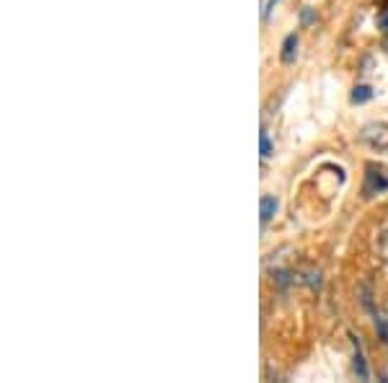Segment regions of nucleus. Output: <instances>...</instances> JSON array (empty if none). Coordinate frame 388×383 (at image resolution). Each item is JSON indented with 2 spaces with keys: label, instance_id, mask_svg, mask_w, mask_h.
<instances>
[{
  "label": "nucleus",
  "instance_id": "obj_3",
  "mask_svg": "<svg viewBox=\"0 0 388 383\" xmlns=\"http://www.w3.org/2000/svg\"><path fill=\"white\" fill-rule=\"evenodd\" d=\"M352 347H355V373L360 381H368L370 373H368V365H365V355H363V347L357 342V337H352Z\"/></svg>",
  "mask_w": 388,
  "mask_h": 383
},
{
  "label": "nucleus",
  "instance_id": "obj_8",
  "mask_svg": "<svg viewBox=\"0 0 388 383\" xmlns=\"http://www.w3.org/2000/svg\"><path fill=\"white\" fill-rule=\"evenodd\" d=\"M259 145H262V158H270L272 156V140L267 132H262V137H259Z\"/></svg>",
  "mask_w": 388,
  "mask_h": 383
},
{
  "label": "nucleus",
  "instance_id": "obj_6",
  "mask_svg": "<svg viewBox=\"0 0 388 383\" xmlns=\"http://www.w3.org/2000/svg\"><path fill=\"white\" fill-rule=\"evenodd\" d=\"M275 213H277V200L275 197H262V223H270Z\"/></svg>",
  "mask_w": 388,
  "mask_h": 383
},
{
  "label": "nucleus",
  "instance_id": "obj_2",
  "mask_svg": "<svg viewBox=\"0 0 388 383\" xmlns=\"http://www.w3.org/2000/svg\"><path fill=\"white\" fill-rule=\"evenodd\" d=\"M388 189V179L375 168H368V182H365V194L373 197V194H380V192Z\"/></svg>",
  "mask_w": 388,
  "mask_h": 383
},
{
  "label": "nucleus",
  "instance_id": "obj_7",
  "mask_svg": "<svg viewBox=\"0 0 388 383\" xmlns=\"http://www.w3.org/2000/svg\"><path fill=\"white\" fill-rule=\"evenodd\" d=\"M373 319H375V329H378L380 339L388 344V324H386V319H383L380 313H373Z\"/></svg>",
  "mask_w": 388,
  "mask_h": 383
},
{
  "label": "nucleus",
  "instance_id": "obj_5",
  "mask_svg": "<svg viewBox=\"0 0 388 383\" xmlns=\"http://www.w3.org/2000/svg\"><path fill=\"white\" fill-rule=\"evenodd\" d=\"M373 99V88L370 86H355L352 88V96H349V101L352 104H365V101H370Z\"/></svg>",
  "mask_w": 388,
  "mask_h": 383
},
{
  "label": "nucleus",
  "instance_id": "obj_1",
  "mask_svg": "<svg viewBox=\"0 0 388 383\" xmlns=\"http://www.w3.org/2000/svg\"><path fill=\"white\" fill-rule=\"evenodd\" d=\"M363 140L370 148H378V151H386L388 148V125L378 122V125H368L363 130Z\"/></svg>",
  "mask_w": 388,
  "mask_h": 383
},
{
  "label": "nucleus",
  "instance_id": "obj_10",
  "mask_svg": "<svg viewBox=\"0 0 388 383\" xmlns=\"http://www.w3.org/2000/svg\"><path fill=\"white\" fill-rule=\"evenodd\" d=\"M275 3H277V0H270V6L264 8V18H270V8H272V6H275Z\"/></svg>",
  "mask_w": 388,
  "mask_h": 383
},
{
  "label": "nucleus",
  "instance_id": "obj_9",
  "mask_svg": "<svg viewBox=\"0 0 388 383\" xmlns=\"http://www.w3.org/2000/svg\"><path fill=\"white\" fill-rule=\"evenodd\" d=\"M378 26L383 29V32H388V11H383V13L378 16Z\"/></svg>",
  "mask_w": 388,
  "mask_h": 383
},
{
  "label": "nucleus",
  "instance_id": "obj_4",
  "mask_svg": "<svg viewBox=\"0 0 388 383\" xmlns=\"http://www.w3.org/2000/svg\"><path fill=\"white\" fill-rule=\"evenodd\" d=\"M295 55H298V37L295 34H290V37H285V42H282V63H293Z\"/></svg>",
  "mask_w": 388,
  "mask_h": 383
},
{
  "label": "nucleus",
  "instance_id": "obj_11",
  "mask_svg": "<svg viewBox=\"0 0 388 383\" xmlns=\"http://www.w3.org/2000/svg\"><path fill=\"white\" fill-rule=\"evenodd\" d=\"M383 254L388 256V233H386V239H383Z\"/></svg>",
  "mask_w": 388,
  "mask_h": 383
}]
</instances>
